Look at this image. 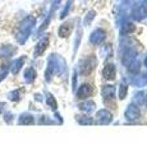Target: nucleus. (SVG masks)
Here are the masks:
<instances>
[{
    "mask_svg": "<svg viewBox=\"0 0 147 153\" xmlns=\"http://www.w3.org/2000/svg\"><path fill=\"white\" fill-rule=\"evenodd\" d=\"M34 26H35V18H32V17H27L25 21L21 23L19 30L17 32V40L19 44H25L26 42L27 37L30 36L31 30Z\"/></svg>",
    "mask_w": 147,
    "mask_h": 153,
    "instance_id": "1",
    "label": "nucleus"
},
{
    "mask_svg": "<svg viewBox=\"0 0 147 153\" xmlns=\"http://www.w3.org/2000/svg\"><path fill=\"white\" fill-rule=\"evenodd\" d=\"M14 51H16V49L12 47L10 45L0 46V57H8V56H10Z\"/></svg>",
    "mask_w": 147,
    "mask_h": 153,
    "instance_id": "2",
    "label": "nucleus"
},
{
    "mask_svg": "<svg viewBox=\"0 0 147 153\" xmlns=\"http://www.w3.org/2000/svg\"><path fill=\"white\" fill-rule=\"evenodd\" d=\"M46 45H47V40H42V41L40 42V44H39V45H37V47H36L35 55H36V56H39V55L41 54V52H42V51H44V50H45V47H46Z\"/></svg>",
    "mask_w": 147,
    "mask_h": 153,
    "instance_id": "3",
    "label": "nucleus"
},
{
    "mask_svg": "<svg viewBox=\"0 0 147 153\" xmlns=\"http://www.w3.org/2000/svg\"><path fill=\"white\" fill-rule=\"evenodd\" d=\"M23 61H25V57H21V59H18L16 63H14V65H13V73H17V71L21 69Z\"/></svg>",
    "mask_w": 147,
    "mask_h": 153,
    "instance_id": "4",
    "label": "nucleus"
},
{
    "mask_svg": "<svg viewBox=\"0 0 147 153\" xmlns=\"http://www.w3.org/2000/svg\"><path fill=\"white\" fill-rule=\"evenodd\" d=\"M35 71L32 70V69H27L26 70V79L27 80H32V78H35Z\"/></svg>",
    "mask_w": 147,
    "mask_h": 153,
    "instance_id": "5",
    "label": "nucleus"
},
{
    "mask_svg": "<svg viewBox=\"0 0 147 153\" xmlns=\"http://www.w3.org/2000/svg\"><path fill=\"white\" fill-rule=\"evenodd\" d=\"M64 26H65V27H61V28H60V35L63 36V37H64L65 33H67V32L69 33V31H70V27H69L68 25H64Z\"/></svg>",
    "mask_w": 147,
    "mask_h": 153,
    "instance_id": "6",
    "label": "nucleus"
},
{
    "mask_svg": "<svg viewBox=\"0 0 147 153\" xmlns=\"http://www.w3.org/2000/svg\"><path fill=\"white\" fill-rule=\"evenodd\" d=\"M72 3H73V0H69V3L67 4V7L64 8V10H63V13H61V16H60L61 18H64V17H65V14H67V12L69 10V8H70V4H72Z\"/></svg>",
    "mask_w": 147,
    "mask_h": 153,
    "instance_id": "7",
    "label": "nucleus"
},
{
    "mask_svg": "<svg viewBox=\"0 0 147 153\" xmlns=\"http://www.w3.org/2000/svg\"><path fill=\"white\" fill-rule=\"evenodd\" d=\"M5 75H7L5 71H4V73H0V80H3L4 78H5Z\"/></svg>",
    "mask_w": 147,
    "mask_h": 153,
    "instance_id": "8",
    "label": "nucleus"
},
{
    "mask_svg": "<svg viewBox=\"0 0 147 153\" xmlns=\"http://www.w3.org/2000/svg\"><path fill=\"white\" fill-rule=\"evenodd\" d=\"M4 106H5L4 103H0V111H3V110H4Z\"/></svg>",
    "mask_w": 147,
    "mask_h": 153,
    "instance_id": "9",
    "label": "nucleus"
}]
</instances>
